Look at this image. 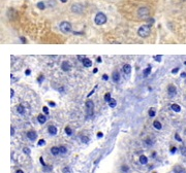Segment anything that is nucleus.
I'll list each match as a JSON object with an SVG mask.
<instances>
[{
  "label": "nucleus",
  "mask_w": 186,
  "mask_h": 173,
  "mask_svg": "<svg viewBox=\"0 0 186 173\" xmlns=\"http://www.w3.org/2000/svg\"><path fill=\"white\" fill-rule=\"evenodd\" d=\"M172 109L175 111V112H180V110H181V107H180V105H178V104H172Z\"/></svg>",
  "instance_id": "nucleus-21"
},
{
  "label": "nucleus",
  "mask_w": 186,
  "mask_h": 173,
  "mask_svg": "<svg viewBox=\"0 0 186 173\" xmlns=\"http://www.w3.org/2000/svg\"><path fill=\"white\" fill-rule=\"evenodd\" d=\"M62 173H71L70 168H68V167H64V168L62 169Z\"/></svg>",
  "instance_id": "nucleus-29"
},
{
  "label": "nucleus",
  "mask_w": 186,
  "mask_h": 173,
  "mask_svg": "<svg viewBox=\"0 0 186 173\" xmlns=\"http://www.w3.org/2000/svg\"><path fill=\"white\" fill-rule=\"evenodd\" d=\"M27 138H28L29 140H31V141L36 140V138H37L36 132H35V131H28V132H27Z\"/></svg>",
  "instance_id": "nucleus-8"
},
{
  "label": "nucleus",
  "mask_w": 186,
  "mask_h": 173,
  "mask_svg": "<svg viewBox=\"0 0 186 173\" xmlns=\"http://www.w3.org/2000/svg\"><path fill=\"white\" fill-rule=\"evenodd\" d=\"M39 161H40V163H41V165H43V166L45 167V166H46V163H45V161L43 160V158H41V157L39 158Z\"/></svg>",
  "instance_id": "nucleus-42"
},
{
  "label": "nucleus",
  "mask_w": 186,
  "mask_h": 173,
  "mask_svg": "<svg viewBox=\"0 0 186 173\" xmlns=\"http://www.w3.org/2000/svg\"><path fill=\"white\" fill-rule=\"evenodd\" d=\"M60 1H61L62 3H66V2H67V0H60Z\"/></svg>",
  "instance_id": "nucleus-54"
},
{
  "label": "nucleus",
  "mask_w": 186,
  "mask_h": 173,
  "mask_svg": "<svg viewBox=\"0 0 186 173\" xmlns=\"http://www.w3.org/2000/svg\"><path fill=\"white\" fill-rule=\"evenodd\" d=\"M81 141L83 143H88L89 142V137H87V136H81Z\"/></svg>",
  "instance_id": "nucleus-27"
},
{
  "label": "nucleus",
  "mask_w": 186,
  "mask_h": 173,
  "mask_svg": "<svg viewBox=\"0 0 186 173\" xmlns=\"http://www.w3.org/2000/svg\"><path fill=\"white\" fill-rule=\"evenodd\" d=\"M121 171H122V173H127L128 171H129L128 166H126V165H122V166H121Z\"/></svg>",
  "instance_id": "nucleus-26"
},
{
  "label": "nucleus",
  "mask_w": 186,
  "mask_h": 173,
  "mask_svg": "<svg viewBox=\"0 0 186 173\" xmlns=\"http://www.w3.org/2000/svg\"><path fill=\"white\" fill-rule=\"evenodd\" d=\"M154 173H156V172H154Z\"/></svg>",
  "instance_id": "nucleus-56"
},
{
  "label": "nucleus",
  "mask_w": 186,
  "mask_h": 173,
  "mask_svg": "<svg viewBox=\"0 0 186 173\" xmlns=\"http://www.w3.org/2000/svg\"><path fill=\"white\" fill-rule=\"evenodd\" d=\"M52 169H53V168H52L51 166H47V165H46V166L44 167V170H45V171H47V172H48V171H51Z\"/></svg>",
  "instance_id": "nucleus-33"
},
{
  "label": "nucleus",
  "mask_w": 186,
  "mask_h": 173,
  "mask_svg": "<svg viewBox=\"0 0 186 173\" xmlns=\"http://www.w3.org/2000/svg\"><path fill=\"white\" fill-rule=\"evenodd\" d=\"M110 99H111V94H110V93H106V95H105V100H106V102H109Z\"/></svg>",
  "instance_id": "nucleus-31"
},
{
  "label": "nucleus",
  "mask_w": 186,
  "mask_h": 173,
  "mask_svg": "<svg viewBox=\"0 0 186 173\" xmlns=\"http://www.w3.org/2000/svg\"><path fill=\"white\" fill-rule=\"evenodd\" d=\"M123 72L125 73V74H130V72H131V66L129 65V64H125L124 66H123Z\"/></svg>",
  "instance_id": "nucleus-12"
},
{
  "label": "nucleus",
  "mask_w": 186,
  "mask_h": 173,
  "mask_svg": "<svg viewBox=\"0 0 186 173\" xmlns=\"http://www.w3.org/2000/svg\"><path fill=\"white\" fill-rule=\"evenodd\" d=\"M112 79L116 84L119 83V81H120V73L118 72V70H114L113 71V73H112Z\"/></svg>",
  "instance_id": "nucleus-10"
},
{
  "label": "nucleus",
  "mask_w": 186,
  "mask_h": 173,
  "mask_svg": "<svg viewBox=\"0 0 186 173\" xmlns=\"http://www.w3.org/2000/svg\"><path fill=\"white\" fill-rule=\"evenodd\" d=\"M178 71H179V68L177 67V68H175V69H173V70H172V73H173V74H175V73H177Z\"/></svg>",
  "instance_id": "nucleus-40"
},
{
  "label": "nucleus",
  "mask_w": 186,
  "mask_h": 173,
  "mask_svg": "<svg viewBox=\"0 0 186 173\" xmlns=\"http://www.w3.org/2000/svg\"><path fill=\"white\" fill-rule=\"evenodd\" d=\"M174 172L175 173H186V170L181 166H176L174 167Z\"/></svg>",
  "instance_id": "nucleus-14"
},
{
  "label": "nucleus",
  "mask_w": 186,
  "mask_h": 173,
  "mask_svg": "<svg viewBox=\"0 0 186 173\" xmlns=\"http://www.w3.org/2000/svg\"><path fill=\"white\" fill-rule=\"evenodd\" d=\"M83 65L85 66V67H91L92 66V61L90 60V59H88V58H85V60L83 61Z\"/></svg>",
  "instance_id": "nucleus-15"
},
{
  "label": "nucleus",
  "mask_w": 186,
  "mask_h": 173,
  "mask_svg": "<svg viewBox=\"0 0 186 173\" xmlns=\"http://www.w3.org/2000/svg\"><path fill=\"white\" fill-rule=\"evenodd\" d=\"M103 136H104V134H103L101 132H98V133H97V137H98V138H100V137H103Z\"/></svg>",
  "instance_id": "nucleus-44"
},
{
  "label": "nucleus",
  "mask_w": 186,
  "mask_h": 173,
  "mask_svg": "<svg viewBox=\"0 0 186 173\" xmlns=\"http://www.w3.org/2000/svg\"><path fill=\"white\" fill-rule=\"evenodd\" d=\"M150 73H151V67H150V66H148V67L144 70V77H147Z\"/></svg>",
  "instance_id": "nucleus-23"
},
{
  "label": "nucleus",
  "mask_w": 186,
  "mask_h": 173,
  "mask_svg": "<svg viewBox=\"0 0 186 173\" xmlns=\"http://www.w3.org/2000/svg\"><path fill=\"white\" fill-rule=\"evenodd\" d=\"M79 59H80L81 61H82V62H83V61H84V60H85V56H79Z\"/></svg>",
  "instance_id": "nucleus-48"
},
{
  "label": "nucleus",
  "mask_w": 186,
  "mask_h": 173,
  "mask_svg": "<svg viewBox=\"0 0 186 173\" xmlns=\"http://www.w3.org/2000/svg\"><path fill=\"white\" fill-rule=\"evenodd\" d=\"M97 62H98V63H100V62H101V58L100 57L97 58Z\"/></svg>",
  "instance_id": "nucleus-53"
},
{
  "label": "nucleus",
  "mask_w": 186,
  "mask_h": 173,
  "mask_svg": "<svg viewBox=\"0 0 186 173\" xmlns=\"http://www.w3.org/2000/svg\"><path fill=\"white\" fill-rule=\"evenodd\" d=\"M49 104H50L51 106H55V105H56V104H55L54 102H49Z\"/></svg>",
  "instance_id": "nucleus-52"
},
{
  "label": "nucleus",
  "mask_w": 186,
  "mask_h": 173,
  "mask_svg": "<svg viewBox=\"0 0 186 173\" xmlns=\"http://www.w3.org/2000/svg\"><path fill=\"white\" fill-rule=\"evenodd\" d=\"M10 135L11 136L15 135V129H14V127H10Z\"/></svg>",
  "instance_id": "nucleus-41"
},
{
  "label": "nucleus",
  "mask_w": 186,
  "mask_h": 173,
  "mask_svg": "<svg viewBox=\"0 0 186 173\" xmlns=\"http://www.w3.org/2000/svg\"><path fill=\"white\" fill-rule=\"evenodd\" d=\"M151 33V26L150 25H143L137 30V34L142 38H147Z\"/></svg>",
  "instance_id": "nucleus-1"
},
{
  "label": "nucleus",
  "mask_w": 186,
  "mask_h": 173,
  "mask_svg": "<svg viewBox=\"0 0 186 173\" xmlns=\"http://www.w3.org/2000/svg\"><path fill=\"white\" fill-rule=\"evenodd\" d=\"M23 151H24L25 154H27V155H30V149H29L28 147H24V148H23Z\"/></svg>",
  "instance_id": "nucleus-34"
},
{
  "label": "nucleus",
  "mask_w": 186,
  "mask_h": 173,
  "mask_svg": "<svg viewBox=\"0 0 186 173\" xmlns=\"http://www.w3.org/2000/svg\"><path fill=\"white\" fill-rule=\"evenodd\" d=\"M43 81H44V76H43V75H40V76H39V77H38V83H39V84H40V83H41V82H43Z\"/></svg>",
  "instance_id": "nucleus-43"
},
{
  "label": "nucleus",
  "mask_w": 186,
  "mask_h": 173,
  "mask_svg": "<svg viewBox=\"0 0 186 173\" xmlns=\"http://www.w3.org/2000/svg\"><path fill=\"white\" fill-rule=\"evenodd\" d=\"M59 28H60V30H61V31H62L63 33H70V32L73 31V27H71V24H70L69 22H66V21L62 22V23L60 24Z\"/></svg>",
  "instance_id": "nucleus-4"
},
{
  "label": "nucleus",
  "mask_w": 186,
  "mask_h": 173,
  "mask_svg": "<svg viewBox=\"0 0 186 173\" xmlns=\"http://www.w3.org/2000/svg\"><path fill=\"white\" fill-rule=\"evenodd\" d=\"M140 163H141L142 165H146V164L148 163V158H147L146 156L142 155V156L140 157Z\"/></svg>",
  "instance_id": "nucleus-16"
},
{
  "label": "nucleus",
  "mask_w": 186,
  "mask_h": 173,
  "mask_svg": "<svg viewBox=\"0 0 186 173\" xmlns=\"http://www.w3.org/2000/svg\"><path fill=\"white\" fill-rule=\"evenodd\" d=\"M103 78H104L105 81H107V79H109V76H107L106 74H104V75H103Z\"/></svg>",
  "instance_id": "nucleus-45"
},
{
  "label": "nucleus",
  "mask_w": 186,
  "mask_h": 173,
  "mask_svg": "<svg viewBox=\"0 0 186 173\" xmlns=\"http://www.w3.org/2000/svg\"><path fill=\"white\" fill-rule=\"evenodd\" d=\"M181 76H182V77H186V72H183V73H181Z\"/></svg>",
  "instance_id": "nucleus-51"
},
{
  "label": "nucleus",
  "mask_w": 186,
  "mask_h": 173,
  "mask_svg": "<svg viewBox=\"0 0 186 173\" xmlns=\"http://www.w3.org/2000/svg\"><path fill=\"white\" fill-rule=\"evenodd\" d=\"M64 131H65V133L68 135V136H71L73 135V130H71V128L70 127H65V129H64Z\"/></svg>",
  "instance_id": "nucleus-24"
},
{
  "label": "nucleus",
  "mask_w": 186,
  "mask_h": 173,
  "mask_svg": "<svg viewBox=\"0 0 186 173\" xmlns=\"http://www.w3.org/2000/svg\"><path fill=\"white\" fill-rule=\"evenodd\" d=\"M49 4H50L51 7L54 6V5H55V0H50V1H49Z\"/></svg>",
  "instance_id": "nucleus-39"
},
{
  "label": "nucleus",
  "mask_w": 186,
  "mask_h": 173,
  "mask_svg": "<svg viewBox=\"0 0 186 173\" xmlns=\"http://www.w3.org/2000/svg\"><path fill=\"white\" fill-rule=\"evenodd\" d=\"M83 10H84V6L80 3H75L71 6V11L75 12V14H82Z\"/></svg>",
  "instance_id": "nucleus-6"
},
{
  "label": "nucleus",
  "mask_w": 186,
  "mask_h": 173,
  "mask_svg": "<svg viewBox=\"0 0 186 173\" xmlns=\"http://www.w3.org/2000/svg\"><path fill=\"white\" fill-rule=\"evenodd\" d=\"M59 149H60V154H62V155H65L66 152H67V147L66 146H64V145H60L59 146Z\"/></svg>",
  "instance_id": "nucleus-22"
},
{
  "label": "nucleus",
  "mask_w": 186,
  "mask_h": 173,
  "mask_svg": "<svg viewBox=\"0 0 186 173\" xmlns=\"http://www.w3.org/2000/svg\"><path fill=\"white\" fill-rule=\"evenodd\" d=\"M37 121H38V123L39 124H45L46 122H47V116L44 115H39L38 116H37Z\"/></svg>",
  "instance_id": "nucleus-13"
},
{
  "label": "nucleus",
  "mask_w": 186,
  "mask_h": 173,
  "mask_svg": "<svg viewBox=\"0 0 186 173\" xmlns=\"http://www.w3.org/2000/svg\"><path fill=\"white\" fill-rule=\"evenodd\" d=\"M149 15H150V10H149L148 7H141L137 10V17L140 19H144L145 20V19H147L149 17Z\"/></svg>",
  "instance_id": "nucleus-3"
},
{
  "label": "nucleus",
  "mask_w": 186,
  "mask_h": 173,
  "mask_svg": "<svg viewBox=\"0 0 186 173\" xmlns=\"http://www.w3.org/2000/svg\"><path fill=\"white\" fill-rule=\"evenodd\" d=\"M176 151H177V147L172 146V147H171V154H175Z\"/></svg>",
  "instance_id": "nucleus-35"
},
{
  "label": "nucleus",
  "mask_w": 186,
  "mask_h": 173,
  "mask_svg": "<svg viewBox=\"0 0 186 173\" xmlns=\"http://www.w3.org/2000/svg\"><path fill=\"white\" fill-rule=\"evenodd\" d=\"M43 110H44V112H45L46 115H49V109H48V107H47V106H44Z\"/></svg>",
  "instance_id": "nucleus-38"
},
{
  "label": "nucleus",
  "mask_w": 186,
  "mask_h": 173,
  "mask_svg": "<svg viewBox=\"0 0 186 173\" xmlns=\"http://www.w3.org/2000/svg\"><path fill=\"white\" fill-rule=\"evenodd\" d=\"M167 94L170 97H174L177 94V89L174 85H170L167 86Z\"/></svg>",
  "instance_id": "nucleus-7"
},
{
  "label": "nucleus",
  "mask_w": 186,
  "mask_h": 173,
  "mask_svg": "<svg viewBox=\"0 0 186 173\" xmlns=\"http://www.w3.org/2000/svg\"><path fill=\"white\" fill-rule=\"evenodd\" d=\"M175 139L177 140V141H179V142H182V139H181V137L179 136V134H175Z\"/></svg>",
  "instance_id": "nucleus-32"
},
{
  "label": "nucleus",
  "mask_w": 186,
  "mask_h": 173,
  "mask_svg": "<svg viewBox=\"0 0 186 173\" xmlns=\"http://www.w3.org/2000/svg\"><path fill=\"white\" fill-rule=\"evenodd\" d=\"M184 64H185V65H186V61H185V62H184Z\"/></svg>",
  "instance_id": "nucleus-55"
},
{
  "label": "nucleus",
  "mask_w": 186,
  "mask_h": 173,
  "mask_svg": "<svg viewBox=\"0 0 186 173\" xmlns=\"http://www.w3.org/2000/svg\"><path fill=\"white\" fill-rule=\"evenodd\" d=\"M107 103H109V106H110V107H112V108L116 107V105H117V101H116L115 99H113V98H111V99H110V101H109Z\"/></svg>",
  "instance_id": "nucleus-19"
},
{
  "label": "nucleus",
  "mask_w": 186,
  "mask_h": 173,
  "mask_svg": "<svg viewBox=\"0 0 186 173\" xmlns=\"http://www.w3.org/2000/svg\"><path fill=\"white\" fill-rule=\"evenodd\" d=\"M51 152H52L53 156H58V155L60 154V149H59V147H57V146H53V147L51 148Z\"/></svg>",
  "instance_id": "nucleus-17"
},
{
  "label": "nucleus",
  "mask_w": 186,
  "mask_h": 173,
  "mask_svg": "<svg viewBox=\"0 0 186 173\" xmlns=\"http://www.w3.org/2000/svg\"><path fill=\"white\" fill-rule=\"evenodd\" d=\"M149 115H150L151 117H153V116H155V110H154L153 108H151V109L149 110Z\"/></svg>",
  "instance_id": "nucleus-30"
},
{
  "label": "nucleus",
  "mask_w": 186,
  "mask_h": 173,
  "mask_svg": "<svg viewBox=\"0 0 186 173\" xmlns=\"http://www.w3.org/2000/svg\"><path fill=\"white\" fill-rule=\"evenodd\" d=\"M154 59L156 60V61H158V62H160L161 61V58H162V56H160V55H158V56H154Z\"/></svg>",
  "instance_id": "nucleus-37"
},
{
  "label": "nucleus",
  "mask_w": 186,
  "mask_h": 173,
  "mask_svg": "<svg viewBox=\"0 0 186 173\" xmlns=\"http://www.w3.org/2000/svg\"><path fill=\"white\" fill-rule=\"evenodd\" d=\"M48 132H49V134L50 135H56L57 134V128L53 126V125H50L49 126V128H48Z\"/></svg>",
  "instance_id": "nucleus-11"
},
{
  "label": "nucleus",
  "mask_w": 186,
  "mask_h": 173,
  "mask_svg": "<svg viewBox=\"0 0 186 173\" xmlns=\"http://www.w3.org/2000/svg\"><path fill=\"white\" fill-rule=\"evenodd\" d=\"M37 8H39V9L44 10V9L46 8V4H45L43 1H39V2L37 3Z\"/></svg>",
  "instance_id": "nucleus-25"
},
{
  "label": "nucleus",
  "mask_w": 186,
  "mask_h": 173,
  "mask_svg": "<svg viewBox=\"0 0 186 173\" xmlns=\"http://www.w3.org/2000/svg\"><path fill=\"white\" fill-rule=\"evenodd\" d=\"M93 109H94V103L91 100H87L86 101V112L88 116H92L93 115Z\"/></svg>",
  "instance_id": "nucleus-5"
},
{
  "label": "nucleus",
  "mask_w": 186,
  "mask_h": 173,
  "mask_svg": "<svg viewBox=\"0 0 186 173\" xmlns=\"http://www.w3.org/2000/svg\"><path fill=\"white\" fill-rule=\"evenodd\" d=\"M61 68L63 71H69L71 69V65L68 61H63L62 64H61Z\"/></svg>",
  "instance_id": "nucleus-9"
},
{
  "label": "nucleus",
  "mask_w": 186,
  "mask_h": 173,
  "mask_svg": "<svg viewBox=\"0 0 186 173\" xmlns=\"http://www.w3.org/2000/svg\"><path fill=\"white\" fill-rule=\"evenodd\" d=\"M20 39H21V41H22L23 43H26V39H25L24 37H20Z\"/></svg>",
  "instance_id": "nucleus-46"
},
{
  "label": "nucleus",
  "mask_w": 186,
  "mask_h": 173,
  "mask_svg": "<svg viewBox=\"0 0 186 173\" xmlns=\"http://www.w3.org/2000/svg\"><path fill=\"white\" fill-rule=\"evenodd\" d=\"M16 173H24V171H22L21 169H19V170H17V171H16Z\"/></svg>",
  "instance_id": "nucleus-50"
},
{
  "label": "nucleus",
  "mask_w": 186,
  "mask_h": 173,
  "mask_svg": "<svg viewBox=\"0 0 186 173\" xmlns=\"http://www.w3.org/2000/svg\"><path fill=\"white\" fill-rule=\"evenodd\" d=\"M13 97H14V90L11 89L10 90V98H13Z\"/></svg>",
  "instance_id": "nucleus-49"
},
{
  "label": "nucleus",
  "mask_w": 186,
  "mask_h": 173,
  "mask_svg": "<svg viewBox=\"0 0 186 173\" xmlns=\"http://www.w3.org/2000/svg\"><path fill=\"white\" fill-rule=\"evenodd\" d=\"M45 144H46V141H45L44 139H40V140L38 141V145H39V146H41V145H45Z\"/></svg>",
  "instance_id": "nucleus-36"
},
{
  "label": "nucleus",
  "mask_w": 186,
  "mask_h": 173,
  "mask_svg": "<svg viewBox=\"0 0 186 173\" xmlns=\"http://www.w3.org/2000/svg\"><path fill=\"white\" fill-rule=\"evenodd\" d=\"M153 127H154L156 130H161L162 125H161V123H160L159 121H154V122H153Z\"/></svg>",
  "instance_id": "nucleus-18"
},
{
  "label": "nucleus",
  "mask_w": 186,
  "mask_h": 173,
  "mask_svg": "<svg viewBox=\"0 0 186 173\" xmlns=\"http://www.w3.org/2000/svg\"><path fill=\"white\" fill-rule=\"evenodd\" d=\"M94 22L96 25H104L106 22V17L104 12H97L95 18H94Z\"/></svg>",
  "instance_id": "nucleus-2"
},
{
  "label": "nucleus",
  "mask_w": 186,
  "mask_h": 173,
  "mask_svg": "<svg viewBox=\"0 0 186 173\" xmlns=\"http://www.w3.org/2000/svg\"><path fill=\"white\" fill-rule=\"evenodd\" d=\"M17 112L20 114V115H24V112H25L24 106H23V105H18V106H17Z\"/></svg>",
  "instance_id": "nucleus-20"
},
{
  "label": "nucleus",
  "mask_w": 186,
  "mask_h": 173,
  "mask_svg": "<svg viewBox=\"0 0 186 173\" xmlns=\"http://www.w3.org/2000/svg\"><path fill=\"white\" fill-rule=\"evenodd\" d=\"M30 73H31V71H30V70H29V69H27L26 71H25V74H26V75H29V74H30Z\"/></svg>",
  "instance_id": "nucleus-47"
},
{
  "label": "nucleus",
  "mask_w": 186,
  "mask_h": 173,
  "mask_svg": "<svg viewBox=\"0 0 186 173\" xmlns=\"http://www.w3.org/2000/svg\"><path fill=\"white\" fill-rule=\"evenodd\" d=\"M145 143L147 144L148 146H151V145H153V141L150 138H147V139H145Z\"/></svg>",
  "instance_id": "nucleus-28"
}]
</instances>
